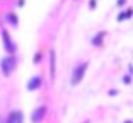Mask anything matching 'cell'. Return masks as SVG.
Listing matches in <instances>:
<instances>
[{
    "label": "cell",
    "instance_id": "obj_4",
    "mask_svg": "<svg viewBox=\"0 0 133 123\" xmlns=\"http://www.w3.org/2000/svg\"><path fill=\"white\" fill-rule=\"evenodd\" d=\"M39 86H41V77H32V79L29 80V84H28V89L29 91H34V89H38Z\"/></svg>",
    "mask_w": 133,
    "mask_h": 123
},
{
    "label": "cell",
    "instance_id": "obj_1",
    "mask_svg": "<svg viewBox=\"0 0 133 123\" xmlns=\"http://www.w3.org/2000/svg\"><path fill=\"white\" fill-rule=\"evenodd\" d=\"M85 68H87V63H82V65H78V67L74 70V75H72V86H77V84L82 80L84 74H85Z\"/></svg>",
    "mask_w": 133,
    "mask_h": 123
},
{
    "label": "cell",
    "instance_id": "obj_5",
    "mask_svg": "<svg viewBox=\"0 0 133 123\" xmlns=\"http://www.w3.org/2000/svg\"><path fill=\"white\" fill-rule=\"evenodd\" d=\"M131 14H133V10H131V9H128V10H125L121 16L118 17V21H125V19H128V17H131Z\"/></svg>",
    "mask_w": 133,
    "mask_h": 123
},
{
    "label": "cell",
    "instance_id": "obj_6",
    "mask_svg": "<svg viewBox=\"0 0 133 123\" xmlns=\"http://www.w3.org/2000/svg\"><path fill=\"white\" fill-rule=\"evenodd\" d=\"M51 75H55V55L51 53Z\"/></svg>",
    "mask_w": 133,
    "mask_h": 123
},
{
    "label": "cell",
    "instance_id": "obj_2",
    "mask_svg": "<svg viewBox=\"0 0 133 123\" xmlns=\"http://www.w3.org/2000/svg\"><path fill=\"white\" fill-rule=\"evenodd\" d=\"M44 115H46V106H41V108H38L34 113H32V116H31V120H32V123H39L41 120L44 118Z\"/></svg>",
    "mask_w": 133,
    "mask_h": 123
},
{
    "label": "cell",
    "instance_id": "obj_3",
    "mask_svg": "<svg viewBox=\"0 0 133 123\" xmlns=\"http://www.w3.org/2000/svg\"><path fill=\"white\" fill-rule=\"evenodd\" d=\"M2 68H4V74H5V75H9V74H10V70L14 68V58H12V56L4 58V60H2Z\"/></svg>",
    "mask_w": 133,
    "mask_h": 123
},
{
    "label": "cell",
    "instance_id": "obj_7",
    "mask_svg": "<svg viewBox=\"0 0 133 123\" xmlns=\"http://www.w3.org/2000/svg\"><path fill=\"white\" fill-rule=\"evenodd\" d=\"M101 38H104V33H99V34H97V38L94 40V44H99V43H101Z\"/></svg>",
    "mask_w": 133,
    "mask_h": 123
},
{
    "label": "cell",
    "instance_id": "obj_8",
    "mask_svg": "<svg viewBox=\"0 0 133 123\" xmlns=\"http://www.w3.org/2000/svg\"><path fill=\"white\" fill-rule=\"evenodd\" d=\"M125 123H131V121H125Z\"/></svg>",
    "mask_w": 133,
    "mask_h": 123
}]
</instances>
